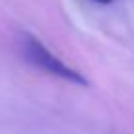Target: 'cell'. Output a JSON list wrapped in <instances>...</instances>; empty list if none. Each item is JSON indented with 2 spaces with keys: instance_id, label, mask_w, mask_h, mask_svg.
<instances>
[{
  "instance_id": "7a4b0ae2",
  "label": "cell",
  "mask_w": 134,
  "mask_h": 134,
  "mask_svg": "<svg viewBox=\"0 0 134 134\" xmlns=\"http://www.w3.org/2000/svg\"><path fill=\"white\" fill-rule=\"evenodd\" d=\"M93 2H95V4H103V6H105V4H111L113 0H93Z\"/></svg>"
},
{
  "instance_id": "6da1fadb",
  "label": "cell",
  "mask_w": 134,
  "mask_h": 134,
  "mask_svg": "<svg viewBox=\"0 0 134 134\" xmlns=\"http://www.w3.org/2000/svg\"><path fill=\"white\" fill-rule=\"evenodd\" d=\"M20 49H21V54H24L25 60L29 64H33V66H37L39 70H43L45 74H51V76L58 78V80L70 82V84H76V86H84V87L90 86L87 78L80 70H74L72 66L62 62L35 35H31V33L21 35L20 37Z\"/></svg>"
}]
</instances>
